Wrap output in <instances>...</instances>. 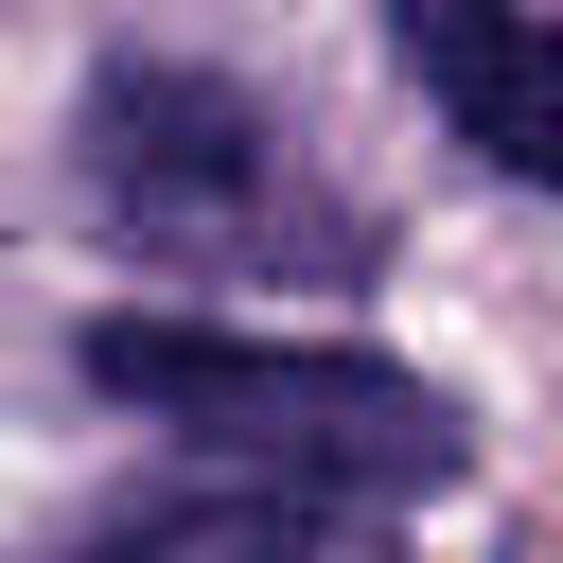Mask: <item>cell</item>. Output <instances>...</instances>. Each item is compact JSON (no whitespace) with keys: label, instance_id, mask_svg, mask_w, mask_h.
Segmentation results:
<instances>
[{"label":"cell","instance_id":"cell-2","mask_svg":"<svg viewBox=\"0 0 563 563\" xmlns=\"http://www.w3.org/2000/svg\"><path fill=\"white\" fill-rule=\"evenodd\" d=\"M88 194H106V229H141L158 264H282V246L352 264V211L299 194L282 123H264L246 88H211V70H106V88H88Z\"/></svg>","mask_w":563,"mask_h":563},{"label":"cell","instance_id":"cell-3","mask_svg":"<svg viewBox=\"0 0 563 563\" xmlns=\"http://www.w3.org/2000/svg\"><path fill=\"white\" fill-rule=\"evenodd\" d=\"M387 18H405L422 88H440L510 176L563 158V0H387Z\"/></svg>","mask_w":563,"mask_h":563},{"label":"cell","instance_id":"cell-4","mask_svg":"<svg viewBox=\"0 0 563 563\" xmlns=\"http://www.w3.org/2000/svg\"><path fill=\"white\" fill-rule=\"evenodd\" d=\"M106 563H387V545H369V528H334L317 493H211V510L123 528Z\"/></svg>","mask_w":563,"mask_h":563},{"label":"cell","instance_id":"cell-1","mask_svg":"<svg viewBox=\"0 0 563 563\" xmlns=\"http://www.w3.org/2000/svg\"><path fill=\"white\" fill-rule=\"evenodd\" d=\"M88 369L211 440V457H264L282 493H440L457 475V405L387 352H282V334H194V317H106Z\"/></svg>","mask_w":563,"mask_h":563}]
</instances>
